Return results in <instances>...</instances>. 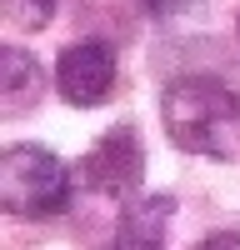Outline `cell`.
<instances>
[{
	"label": "cell",
	"mask_w": 240,
	"mask_h": 250,
	"mask_svg": "<svg viewBox=\"0 0 240 250\" xmlns=\"http://www.w3.org/2000/svg\"><path fill=\"white\" fill-rule=\"evenodd\" d=\"M55 90L65 105H100L115 90V55L100 40H75V45L60 50L55 60Z\"/></svg>",
	"instance_id": "277c9868"
},
{
	"label": "cell",
	"mask_w": 240,
	"mask_h": 250,
	"mask_svg": "<svg viewBox=\"0 0 240 250\" xmlns=\"http://www.w3.org/2000/svg\"><path fill=\"white\" fill-rule=\"evenodd\" d=\"M160 120L185 155H205V160L240 155V95L220 80L205 75L170 80L160 90Z\"/></svg>",
	"instance_id": "6da1fadb"
},
{
	"label": "cell",
	"mask_w": 240,
	"mask_h": 250,
	"mask_svg": "<svg viewBox=\"0 0 240 250\" xmlns=\"http://www.w3.org/2000/svg\"><path fill=\"white\" fill-rule=\"evenodd\" d=\"M0 205L15 220H50L70 205V170L45 145H5L0 150Z\"/></svg>",
	"instance_id": "7a4b0ae2"
},
{
	"label": "cell",
	"mask_w": 240,
	"mask_h": 250,
	"mask_svg": "<svg viewBox=\"0 0 240 250\" xmlns=\"http://www.w3.org/2000/svg\"><path fill=\"white\" fill-rule=\"evenodd\" d=\"M40 90H45V75H40L35 55L5 45V50H0V100H5V110L10 115L30 110L35 100H40Z\"/></svg>",
	"instance_id": "8992f818"
},
{
	"label": "cell",
	"mask_w": 240,
	"mask_h": 250,
	"mask_svg": "<svg viewBox=\"0 0 240 250\" xmlns=\"http://www.w3.org/2000/svg\"><path fill=\"white\" fill-rule=\"evenodd\" d=\"M150 15H185V10H195L200 0H140Z\"/></svg>",
	"instance_id": "ba28073f"
},
{
	"label": "cell",
	"mask_w": 240,
	"mask_h": 250,
	"mask_svg": "<svg viewBox=\"0 0 240 250\" xmlns=\"http://www.w3.org/2000/svg\"><path fill=\"white\" fill-rule=\"evenodd\" d=\"M235 30H240V15H235Z\"/></svg>",
	"instance_id": "30bf717a"
},
{
	"label": "cell",
	"mask_w": 240,
	"mask_h": 250,
	"mask_svg": "<svg viewBox=\"0 0 240 250\" xmlns=\"http://www.w3.org/2000/svg\"><path fill=\"white\" fill-rule=\"evenodd\" d=\"M190 250H240V235H235V230H215V235H205V240H195Z\"/></svg>",
	"instance_id": "9c48e42d"
},
{
	"label": "cell",
	"mask_w": 240,
	"mask_h": 250,
	"mask_svg": "<svg viewBox=\"0 0 240 250\" xmlns=\"http://www.w3.org/2000/svg\"><path fill=\"white\" fill-rule=\"evenodd\" d=\"M80 175H85V185L100 190V195L135 200L140 180H145V145H140V130L135 125H110V130L90 145Z\"/></svg>",
	"instance_id": "3957f363"
},
{
	"label": "cell",
	"mask_w": 240,
	"mask_h": 250,
	"mask_svg": "<svg viewBox=\"0 0 240 250\" xmlns=\"http://www.w3.org/2000/svg\"><path fill=\"white\" fill-rule=\"evenodd\" d=\"M55 5L60 0H5V25H15V30H45L55 20Z\"/></svg>",
	"instance_id": "52a82bcc"
},
{
	"label": "cell",
	"mask_w": 240,
	"mask_h": 250,
	"mask_svg": "<svg viewBox=\"0 0 240 250\" xmlns=\"http://www.w3.org/2000/svg\"><path fill=\"white\" fill-rule=\"evenodd\" d=\"M175 215L170 195H135L115 225L110 250H165V220Z\"/></svg>",
	"instance_id": "5b68a950"
}]
</instances>
